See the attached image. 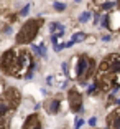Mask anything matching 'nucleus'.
<instances>
[{
	"label": "nucleus",
	"instance_id": "8",
	"mask_svg": "<svg viewBox=\"0 0 120 129\" xmlns=\"http://www.w3.org/2000/svg\"><path fill=\"white\" fill-rule=\"evenodd\" d=\"M23 129H41V122H40L38 114H31L30 118L25 121V124H23Z\"/></svg>",
	"mask_w": 120,
	"mask_h": 129
},
{
	"label": "nucleus",
	"instance_id": "14",
	"mask_svg": "<svg viewBox=\"0 0 120 129\" xmlns=\"http://www.w3.org/2000/svg\"><path fill=\"white\" fill-rule=\"evenodd\" d=\"M53 7L56 8L58 12H64V10H66V5L61 4V2H54V4H53Z\"/></svg>",
	"mask_w": 120,
	"mask_h": 129
},
{
	"label": "nucleus",
	"instance_id": "9",
	"mask_svg": "<svg viewBox=\"0 0 120 129\" xmlns=\"http://www.w3.org/2000/svg\"><path fill=\"white\" fill-rule=\"evenodd\" d=\"M49 30H51V33H53V35H58L59 38L64 35V28H63V25H59V23H51Z\"/></svg>",
	"mask_w": 120,
	"mask_h": 129
},
{
	"label": "nucleus",
	"instance_id": "13",
	"mask_svg": "<svg viewBox=\"0 0 120 129\" xmlns=\"http://www.w3.org/2000/svg\"><path fill=\"white\" fill-rule=\"evenodd\" d=\"M82 40H86V33H76L74 38H72V42L77 43V42H82Z\"/></svg>",
	"mask_w": 120,
	"mask_h": 129
},
{
	"label": "nucleus",
	"instance_id": "1",
	"mask_svg": "<svg viewBox=\"0 0 120 129\" xmlns=\"http://www.w3.org/2000/svg\"><path fill=\"white\" fill-rule=\"evenodd\" d=\"M31 64H33V60H31L30 53L18 51V50H8L2 56L0 68H2V71H5L10 76H20L23 70L26 66H31Z\"/></svg>",
	"mask_w": 120,
	"mask_h": 129
},
{
	"label": "nucleus",
	"instance_id": "5",
	"mask_svg": "<svg viewBox=\"0 0 120 129\" xmlns=\"http://www.w3.org/2000/svg\"><path fill=\"white\" fill-rule=\"evenodd\" d=\"M76 60H77V68H76V75L74 76H77L81 81H84L87 76L90 75L94 63H92V60H90L87 55H82V56L76 58Z\"/></svg>",
	"mask_w": 120,
	"mask_h": 129
},
{
	"label": "nucleus",
	"instance_id": "17",
	"mask_svg": "<svg viewBox=\"0 0 120 129\" xmlns=\"http://www.w3.org/2000/svg\"><path fill=\"white\" fill-rule=\"evenodd\" d=\"M28 10H30V5H26V7H23V10L20 12V13H22V15H26V13H28Z\"/></svg>",
	"mask_w": 120,
	"mask_h": 129
},
{
	"label": "nucleus",
	"instance_id": "11",
	"mask_svg": "<svg viewBox=\"0 0 120 129\" xmlns=\"http://www.w3.org/2000/svg\"><path fill=\"white\" fill-rule=\"evenodd\" d=\"M115 2H105L104 5H102V10H105V12H110V10H113L115 8Z\"/></svg>",
	"mask_w": 120,
	"mask_h": 129
},
{
	"label": "nucleus",
	"instance_id": "7",
	"mask_svg": "<svg viewBox=\"0 0 120 129\" xmlns=\"http://www.w3.org/2000/svg\"><path fill=\"white\" fill-rule=\"evenodd\" d=\"M107 129H120V111H113L107 116Z\"/></svg>",
	"mask_w": 120,
	"mask_h": 129
},
{
	"label": "nucleus",
	"instance_id": "12",
	"mask_svg": "<svg viewBox=\"0 0 120 129\" xmlns=\"http://www.w3.org/2000/svg\"><path fill=\"white\" fill-rule=\"evenodd\" d=\"M89 18H90V13H89V12H82V13L79 15V22H81V23H86Z\"/></svg>",
	"mask_w": 120,
	"mask_h": 129
},
{
	"label": "nucleus",
	"instance_id": "19",
	"mask_svg": "<svg viewBox=\"0 0 120 129\" xmlns=\"http://www.w3.org/2000/svg\"><path fill=\"white\" fill-rule=\"evenodd\" d=\"M102 40H104V42H109V40H112V37H110V35H105Z\"/></svg>",
	"mask_w": 120,
	"mask_h": 129
},
{
	"label": "nucleus",
	"instance_id": "4",
	"mask_svg": "<svg viewBox=\"0 0 120 129\" xmlns=\"http://www.w3.org/2000/svg\"><path fill=\"white\" fill-rule=\"evenodd\" d=\"M100 73H113V75H118L120 73V55L112 53L109 56H105L104 61L100 63Z\"/></svg>",
	"mask_w": 120,
	"mask_h": 129
},
{
	"label": "nucleus",
	"instance_id": "16",
	"mask_svg": "<svg viewBox=\"0 0 120 129\" xmlns=\"http://www.w3.org/2000/svg\"><path fill=\"white\" fill-rule=\"evenodd\" d=\"M97 88H99V84L97 83H95V84H90V86H89V89H87V93H89V94H92V93H97Z\"/></svg>",
	"mask_w": 120,
	"mask_h": 129
},
{
	"label": "nucleus",
	"instance_id": "3",
	"mask_svg": "<svg viewBox=\"0 0 120 129\" xmlns=\"http://www.w3.org/2000/svg\"><path fill=\"white\" fill-rule=\"evenodd\" d=\"M18 99H20L18 91H15V89H8V91L0 98V116L7 114L12 108H15L17 104H18Z\"/></svg>",
	"mask_w": 120,
	"mask_h": 129
},
{
	"label": "nucleus",
	"instance_id": "10",
	"mask_svg": "<svg viewBox=\"0 0 120 129\" xmlns=\"http://www.w3.org/2000/svg\"><path fill=\"white\" fill-rule=\"evenodd\" d=\"M58 111H59V99H51V103H49V106H48V113L56 114Z\"/></svg>",
	"mask_w": 120,
	"mask_h": 129
},
{
	"label": "nucleus",
	"instance_id": "22",
	"mask_svg": "<svg viewBox=\"0 0 120 129\" xmlns=\"http://www.w3.org/2000/svg\"><path fill=\"white\" fill-rule=\"evenodd\" d=\"M118 4H120V0H118Z\"/></svg>",
	"mask_w": 120,
	"mask_h": 129
},
{
	"label": "nucleus",
	"instance_id": "20",
	"mask_svg": "<svg viewBox=\"0 0 120 129\" xmlns=\"http://www.w3.org/2000/svg\"><path fill=\"white\" fill-rule=\"evenodd\" d=\"M115 103H117V104H120V98H118V99H117V101H115Z\"/></svg>",
	"mask_w": 120,
	"mask_h": 129
},
{
	"label": "nucleus",
	"instance_id": "2",
	"mask_svg": "<svg viewBox=\"0 0 120 129\" xmlns=\"http://www.w3.org/2000/svg\"><path fill=\"white\" fill-rule=\"evenodd\" d=\"M41 27L40 20H28V22L20 28V31L17 33V43L18 45H25V43H31L36 38L38 31Z\"/></svg>",
	"mask_w": 120,
	"mask_h": 129
},
{
	"label": "nucleus",
	"instance_id": "18",
	"mask_svg": "<svg viewBox=\"0 0 120 129\" xmlns=\"http://www.w3.org/2000/svg\"><path fill=\"white\" fill-rule=\"evenodd\" d=\"M95 122H97V119H95V118H90L89 119V126H92V127L95 126Z\"/></svg>",
	"mask_w": 120,
	"mask_h": 129
},
{
	"label": "nucleus",
	"instance_id": "15",
	"mask_svg": "<svg viewBox=\"0 0 120 129\" xmlns=\"http://www.w3.org/2000/svg\"><path fill=\"white\" fill-rule=\"evenodd\" d=\"M84 124V119L82 118H77L76 119V124H74V129H81V126Z\"/></svg>",
	"mask_w": 120,
	"mask_h": 129
},
{
	"label": "nucleus",
	"instance_id": "21",
	"mask_svg": "<svg viewBox=\"0 0 120 129\" xmlns=\"http://www.w3.org/2000/svg\"><path fill=\"white\" fill-rule=\"evenodd\" d=\"M74 2H81V0H74Z\"/></svg>",
	"mask_w": 120,
	"mask_h": 129
},
{
	"label": "nucleus",
	"instance_id": "6",
	"mask_svg": "<svg viewBox=\"0 0 120 129\" xmlns=\"http://www.w3.org/2000/svg\"><path fill=\"white\" fill-rule=\"evenodd\" d=\"M69 106L74 113H81L82 111V96L77 91H69Z\"/></svg>",
	"mask_w": 120,
	"mask_h": 129
}]
</instances>
